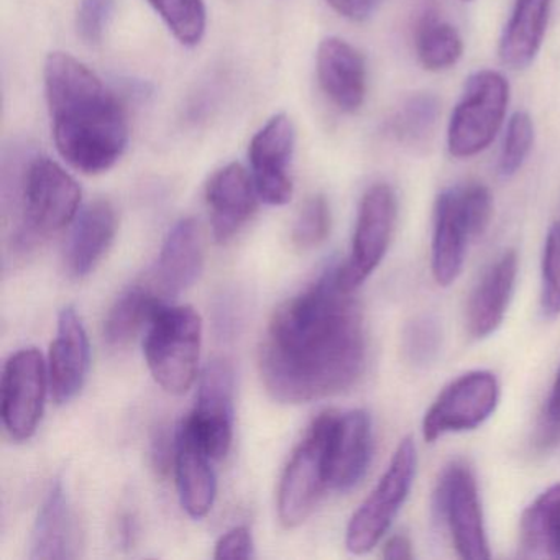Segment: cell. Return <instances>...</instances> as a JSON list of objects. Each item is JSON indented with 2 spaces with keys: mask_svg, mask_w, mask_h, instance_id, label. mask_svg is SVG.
I'll list each match as a JSON object with an SVG mask.
<instances>
[{
  "mask_svg": "<svg viewBox=\"0 0 560 560\" xmlns=\"http://www.w3.org/2000/svg\"><path fill=\"white\" fill-rule=\"evenodd\" d=\"M340 265L284 301L268 324L258 366L268 395L287 405L352 388L365 369L362 310L340 281Z\"/></svg>",
  "mask_w": 560,
  "mask_h": 560,
  "instance_id": "obj_1",
  "label": "cell"
},
{
  "mask_svg": "<svg viewBox=\"0 0 560 560\" xmlns=\"http://www.w3.org/2000/svg\"><path fill=\"white\" fill-rule=\"evenodd\" d=\"M44 80L58 153L84 175L109 172L129 145L122 104L94 71L68 54L48 55Z\"/></svg>",
  "mask_w": 560,
  "mask_h": 560,
  "instance_id": "obj_2",
  "label": "cell"
},
{
  "mask_svg": "<svg viewBox=\"0 0 560 560\" xmlns=\"http://www.w3.org/2000/svg\"><path fill=\"white\" fill-rule=\"evenodd\" d=\"M81 186L47 156L28 162L21 182V224L15 245L28 248L70 225L80 212Z\"/></svg>",
  "mask_w": 560,
  "mask_h": 560,
  "instance_id": "obj_3",
  "label": "cell"
},
{
  "mask_svg": "<svg viewBox=\"0 0 560 560\" xmlns=\"http://www.w3.org/2000/svg\"><path fill=\"white\" fill-rule=\"evenodd\" d=\"M202 319L191 306L165 304L145 329L143 352L155 382L172 395L191 388L198 373Z\"/></svg>",
  "mask_w": 560,
  "mask_h": 560,
  "instance_id": "obj_4",
  "label": "cell"
},
{
  "mask_svg": "<svg viewBox=\"0 0 560 560\" xmlns=\"http://www.w3.org/2000/svg\"><path fill=\"white\" fill-rule=\"evenodd\" d=\"M508 104L510 84L503 74L491 70L471 74L448 122L451 155L470 159L488 149L503 126Z\"/></svg>",
  "mask_w": 560,
  "mask_h": 560,
  "instance_id": "obj_5",
  "label": "cell"
},
{
  "mask_svg": "<svg viewBox=\"0 0 560 560\" xmlns=\"http://www.w3.org/2000/svg\"><path fill=\"white\" fill-rule=\"evenodd\" d=\"M416 465L415 441L402 439L378 485L347 526L346 546L350 552L362 556L378 546L411 491Z\"/></svg>",
  "mask_w": 560,
  "mask_h": 560,
  "instance_id": "obj_6",
  "label": "cell"
},
{
  "mask_svg": "<svg viewBox=\"0 0 560 560\" xmlns=\"http://www.w3.org/2000/svg\"><path fill=\"white\" fill-rule=\"evenodd\" d=\"M334 411L314 419L310 431L291 455L280 488H278V516L284 527L303 524L319 503L327 485V439Z\"/></svg>",
  "mask_w": 560,
  "mask_h": 560,
  "instance_id": "obj_7",
  "label": "cell"
},
{
  "mask_svg": "<svg viewBox=\"0 0 560 560\" xmlns=\"http://www.w3.org/2000/svg\"><path fill=\"white\" fill-rule=\"evenodd\" d=\"M434 511L445 521L462 559H490L477 480L467 465L454 462L442 471L434 494Z\"/></svg>",
  "mask_w": 560,
  "mask_h": 560,
  "instance_id": "obj_8",
  "label": "cell"
},
{
  "mask_svg": "<svg viewBox=\"0 0 560 560\" xmlns=\"http://www.w3.org/2000/svg\"><path fill=\"white\" fill-rule=\"evenodd\" d=\"M47 363L40 350L22 349L11 355L2 372L0 415L12 441H28L37 432L47 399Z\"/></svg>",
  "mask_w": 560,
  "mask_h": 560,
  "instance_id": "obj_9",
  "label": "cell"
},
{
  "mask_svg": "<svg viewBox=\"0 0 560 560\" xmlns=\"http://www.w3.org/2000/svg\"><path fill=\"white\" fill-rule=\"evenodd\" d=\"M235 378L231 363L215 359L199 380L196 406L182 424L212 460H222L234 441Z\"/></svg>",
  "mask_w": 560,
  "mask_h": 560,
  "instance_id": "obj_10",
  "label": "cell"
},
{
  "mask_svg": "<svg viewBox=\"0 0 560 560\" xmlns=\"http://www.w3.org/2000/svg\"><path fill=\"white\" fill-rule=\"evenodd\" d=\"M498 401L500 385L493 373H465L432 402L422 421V434L425 441L434 442L452 432L474 431L493 415Z\"/></svg>",
  "mask_w": 560,
  "mask_h": 560,
  "instance_id": "obj_11",
  "label": "cell"
},
{
  "mask_svg": "<svg viewBox=\"0 0 560 560\" xmlns=\"http://www.w3.org/2000/svg\"><path fill=\"white\" fill-rule=\"evenodd\" d=\"M396 214L398 202L392 186L378 183L366 189L357 215L352 254L339 268L347 290L355 291L382 264L395 231Z\"/></svg>",
  "mask_w": 560,
  "mask_h": 560,
  "instance_id": "obj_12",
  "label": "cell"
},
{
  "mask_svg": "<svg viewBox=\"0 0 560 560\" xmlns=\"http://www.w3.org/2000/svg\"><path fill=\"white\" fill-rule=\"evenodd\" d=\"M296 147V130L287 114L271 117L252 139L248 160L260 201L284 206L293 198L290 166Z\"/></svg>",
  "mask_w": 560,
  "mask_h": 560,
  "instance_id": "obj_13",
  "label": "cell"
},
{
  "mask_svg": "<svg viewBox=\"0 0 560 560\" xmlns=\"http://www.w3.org/2000/svg\"><path fill=\"white\" fill-rule=\"evenodd\" d=\"M372 421L365 411L332 412L327 439V485L330 490H350L365 477L372 458Z\"/></svg>",
  "mask_w": 560,
  "mask_h": 560,
  "instance_id": "obj_14",
  "label": "cell"
},
{
  "mask_svg": "<svg viewBox=\"0 0 560 560\" xmlns=\"http://www.w3.org/2000/svg\"><path fill=\"white\" fill-rule=\"evenodd\" d=\"M91 347L83 320L73 306L58 316L57 337L48 359L50 392L57 405L73 401L86 383L90 373Z\"/></svg>",
  "mask_w": 560,
  "mask_h": 560,
  "instance_id": "obj_15",
  "label": "cell"
},
{
  "mask_svg": "<svg viewBox=\"0 0 560 560\" xmlns=\"http://www.w3.org/2000/svg\"><path fill=\"white\" fill-rule=\"evenodd\" d=\"M258 196L252 173L241 163L218 170L206 186V202L211 214L212 234L225 244L238 234L257 212Z\"/></svg>",
  "mask_w": 560,
  "mask_h": 560,
  "instance_id": "obj_16",
  "label": "cell"
},
{
  "mask_svg": "<svg viewBox=\"0 0 560 560\" xmlns=\"http://www.w3.org/2000/svg\"><path fill=\"white\" fill-rule=\"evenodd\" d=\"M205 267V238L195 219H182L166 235L155 268L147 275L166 301L198 281Z\"/></svg>",
  "mask_w": 560,
  "mask_h": 560,
  "instance_id": "obj_17",
  "label": "cell"
},
{
  "mask_svg": "<svg viewBox=\"0 0 560 560\" xmlns=\"http://www.w3.org/2000/svg\"><path fill=\"white\" fill-rule=\"evenodd\" d=\"M317 80L330 103L342 113H357L365 103L366 63L349 42L329 37L320 42L316 57Z\"/></svg>",
  "mask_w": 560,
  "mask_h": 560,
  "instance_id": "obj_18",
  "label": "cell"
},
{
  "mask_svg": "<svg viewBox=\"0 0 560 560\" xmlns=\"http://www.w3.org/2000/svg\"><path fill=\"white\" fill-rule=\"evenodd\" d=\"M474 237L465 214L460 188L444 189L435 199L432 232V275L435 283L451 287L464 268L467 244Z\"/></svg>",
  "mask_w": 560,
  "mask_h": 560,
  "instance_id": "obj_19",
  "label": "cell"
},
{
  "mask_svg": "<svg viewBox=\"0 0 560 560\" xmlns=\"http://www.w3.org/2000/svg\"><path fill=\"white\" fill-rule=\"evenodd\" d=\"M80 523L67 488L55 480L38 511L31 539L32 560H67L80 557Z\"/></svg>",
  "mask_w": 560,
  "mask_h": 560,
  "instance_id": "obj_20",
  "label": "cell"
},
{
  "mask_svg": "<svg viewBox=\"0 0 560 560\" xmlns=\"http://www.w3.org/2000/svg\"><path fill=\"white\" fill-rule=\"evenodd\" d=\"M516 277L517 255L514 250H504L485 271L467 307L468 332L475 339L497 332L506 316Z\"/></svg>",
  "mask_w": 560,
  "mask_h": 560,
  "instance_id": "obj_21",
  "label": "cell"
},
{
  "mask_svg": "<svg viewBox=\"0 0 560 560\" xmlns=\"http://www.w3.org/2000/svg\"><path fill=\"white\" fill-rule=\"evenodd\" d=\"M117 232V214L106 199H97L74 219L73 231L65 248V267L73 278L93 273L113 245Z\"/></svg>",
  "mask_w": 560,
  "mask_h": 560,
  "instance_id": "obj_22",
  "label": "cell"
},
{
  "mask_svg": "<svg viewBox=\"0 0 560 560\" xmlns=\"http://www.w3.org/2000/svg\"><path fill=\"white\" fill-rule=\"evenodd\" d=\"M175 434L173 465L179 500L186 513L199 520L212 510L218 493V480L211 465L214 460L186 431L185 425L179 424Z\"/></svg>",
  "mask_w": 560,
  "mask_h": 560,
  "instance_id": "obj_23",
  "label": "cell"
},
{
  "mask_svg": "<svg viewBox=\"0 0 560 560\" xmlns=\"http://www.w3.org/2000/svg\"><path fill=\"white\" fill-rule=\"evenodd\" d=\"M552 0H516L506 27L500 38L501 63L511 70H524L536 60L547 22H549Z\"/></svg>",
  "mask_w": 560,
  "mask_h": 560,
  "instance_id": "obj_24",
  "label": "cell"
},
{
  "mask_svg": "<svg viewBox=\"0 0 560 560\" xmlns=\"http://www.w3.org/2000/svg\"><path fill=\"white\" fill-rule=\"evenodd\" d=\"M165 304H168V301L150 283L149 278H143L139 283L127 288L107 313L104 323V337L107 343L124 347L132 342L149 327L155 314Z\"/></svg>",
  "mask_w": 560,
  "mask_h": 560,
  "instance_id": "obj_25",
  "label": "cell"
},
{
  "mask_svg": "<svg viewBox=\"0 0 560 560\" xmlns=\"http://www.w3.org/2000/svg\"><path fill=\"white\" fill-rule=\"evenodd\" d=\"M560 529V483L540 493L524 510L520 523L521 556L526 559L553 557Z\"/></svg>",
  "mask_w": 560,
  "mask_h": 560,
  "instance_id": "obj_26",
  "label": "cell"
},
{
  "mask_svg": "<svg viewBox=\"0 0 560 560\" xmlns=\"http://www.w3.org/2000/svg\"><path fill=\"white\" fill-rule=\"evenodd\" d=\"M416 54L425 70L444 71L460 60L464 42L454 25L428 11L416 27Z\"/></svg>",
  "mask_w": 560,
  "mask_h": 560,
  "instance_id": "obj_27",
  "label": "cell"
},
{
  "mask_svg": "<svg viewBox=\"0 0 560 560\" xmlns=\"http://www.w3.org/2000/svg\"><path fill=\"white\" fill-rule=\"evenodd\" d=\"M439 110L441 104L434 94H412L389 119V133L402 145H421L434 132Z\"/></svg>",
  "mask_w": 560,
  "mask_h": 560,
  "instance_id": "obj_28",
  "label": "cell"
},
{
  "mask_svg": "<svg viewBox=\"0 0 560 560\" xmlns=\"http://www.w3.org/2000/svg\"><path fill=\"white\" fill-rule=\"evenodd\" d=\"M149 4L179 44L185 47L201 44L208 25L205 0H149Z\"/></svg>",
  "mask_w": 560,
  "mask_h": 560,
  "instance_id": "obj_29",
  "label": "cell"
},
{
  "mask_svg": "<svg viewBox=\"0 0 560 560\" xmlns=\"http://www.w3.org/2000/svg\"><path fill=\"white\" fill-rule=\"evenodd\" d=\"M442 327L438 317L421 314L406 324L402 330V352L406 360L418 369L432 365L441 355Z\"/></svg>",
  "mask_w": 560,
  "mask_h": 560,
  "instance_id": "obj_30",
  "label": "cell"
},
{
  "mask_svg": "<svg viewBox=\"0 0 560 560\" xmlns=\"http://www.w3.org/2000/svg\"><path fill=\"white\" fill-rule=\"evenodd\" d=\"M534 145V122L529 114H514L508 122L506 136L498 159V172L503 178H511L520 172Z\"/></svg>",
  "mask_w": 560,
  "mask_h": 560,
  "instance_id": "obj_31",
  "label": "cell"
},
{
  "mask_svg": "<svg viewBox=\"0 0 560 560\" xmlns=\"http://www.w3.org/2000/svg\"><path fill=\"white\" fill-rule=\"evenodd\" d=\"M330 208L326 196L314 195L306 199L293 228V244L300 250L319 247L330 232Z\"/></svg>",
  "mask_w": 560,
  "mask_h": 560,
  "instance_id": "obj_32",
  "label": "cell"
},
{
  "mask_svg": "<svg viewBox=\"0 0 560 560\" xmlns=\"http://www.w3.org/2000/svg\"><path fill=\"white\" fill-rule=\"evenodd\" d=\"M540 306L547 317L560 314V221L550 225L544 244Z\"/></svg>",
  "mask_w": 560,
  "mask_h": 560,
  "instance_id": "obj_33",
  "label": "cell"
},
{
  "mask_svg": "<svg viewBox=\"0 0 560 560\" xmlns=\"http://www.w3.org/2000/svg\"><path fill=\"white\" fill-rule=\"evenodd\" d=\"M116 12V0H81L77 14V31L88 45L103 42Z\"/></svg>",
  "mask_w": 560,
  "mask_h": 560,
  "instance_id": "obj_34",
  "label": "cell"
},
{
  "mask_svg": "<svg viewBox=\"0 0 560 560\" xmlns=\"http://www.w3.org/2000/svg\"><path fill=\"white\" fill-rule=\"evenodd\" d=\"M215 559H242L254 557V539L247 526H237L225 533L215 544Z\"/></svg>",
  "mask_w": 560,
  "mask_h": 560,
  "instance_id": "obj_35",
  "label": "cell"
},
{
  "mask_svg": "<svg viewBox=\"0 0 560 560\" xmlns=\"http://www.w3.org/2000/svg\"><path fill=\"white\" fill-rule=\"evenodd\" d=\"M347 21L365 22L378 11L383 0H326Z\"/></svg>",
  "mask_w": 560,
  "mask_h": 560,
  "instance_id": "obj_36",
  "label": "cell"
},
{
  "mask_svg": "<svg viewBox=\"0 0 560 560\" xmlns=\"http://www.w3.org/2000/svg\"><path fill=\"white\" fill-rule=\"evenodd\" d=\"M544 419H546V424H544L542 431H540V438H542L540 441L544 444L556 442L557 439H560V370L557 373L556 383H553Z\"/></svg>",
  "mask_w": 560,
  "mask_h": 560,
  "instance_id": "obj_37",
  "label": "cell"
},
{
  "mask_svg": "<svg viewBox=\"0 0 560 560\" xmlns=\"http://www.w3.org/2000/svg\"><path fill=\"white\" fill-rule=\"evenodd\" d=\"M383 557L389 560H411L415 557L411 540L401 534L389 537L383 547Z\"/></svg>",
  "mask_w": 560,
  "mask_h": 560,
  "instance_id": "obj_38",
  "label": "cell"
},
{
  "mask_svg": "<svg viewBox=\"0 0 560 560\" xmlns=\"http://www.w3.org/2000/svg\"><path fill=\"white\" fill-rule=\"evenodd\" d=\"M553 559H560V529L557 534L556 547H553Z\"/></svg>",
  "mask_w": 560,
  "mask_h": 560,
  "instance_id": "obj_39",
  "label": "cell"
}]
</instances>
